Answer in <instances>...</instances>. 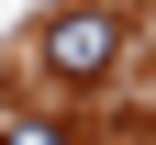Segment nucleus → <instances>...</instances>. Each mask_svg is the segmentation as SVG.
I'll use <instances>...</instances> for the list:
<instances>
[{"label": "nucleus", "mask_w": 156, "mask_h": 145, "mask_svg": "<svg viewBox=\"0 0 156 145\" xmlns=\"http://www.w3.org/2000/svg\"><path fill=\"white\" fill-rule=\"evenodd\" d=\"M34 56H45V78L89 89V78H112V56H123V11H56Z\"/></svg>", "instance_id": "f257e3e1"}, {"label": "nucleus", "mask_w": 156, "mask_h": 145, "mask_svg": "<svg viewBox=\"0 0 156 145\" xmlns=\"http://www.w3.org/2000/svg\"><path fill=\"white\" fill-rule=\"evenodd\" d=\"M0 145H78L67 123H0Z\"/></svg>", "instance_id": "f03ea898"}]
</instances>
